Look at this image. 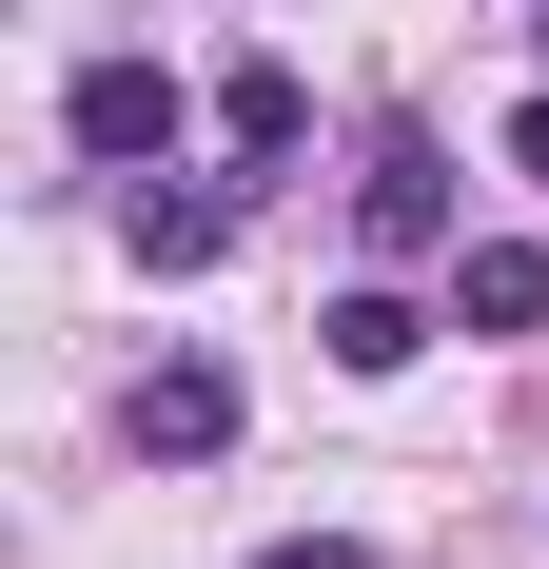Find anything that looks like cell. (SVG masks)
<instances>
[{"mask_svg": "<svg viewBox=\"0 0 549 569\" xmlns=\"http://www.w3.org/2000/svg\"><path fill=\"white\" fill-rule=\"evenodd\" d=\"M353 236H373V256H451V158L412 138V118H392L373 177H353Z\"/></svg>", "mask_w": 549, "mask_h": 569, "instance_id": "obj_1", "label": "cell"}, {"mask_svg": "<svg viewBox=\"0 0 549 569\" xmlns=\"http://www.w3.org/2000/svg\"><path fill=\"white\" fill-rule=\"evenodd\" d=\"M315 335H333V373H412V353H432V315H412L392 276H353V295L315 315Z\"/></svg>", "mask_w": 549, "mask_h": 569, "instance_id": "obj_5", "label": "cell"}, {"mask_svg": "<svg viewBox=\"0 0 549 569\" xmlns=\"http://www.w3.org/2000/svg\"><path fill=\"white\" fill-rule=\"evenodd\" d=\"M256 569H373V550H353V530H274Z\"/></svg>", "mask_w": 549, "mask_h": 569, "instance_id": "obj_8", "label": "cell"}, {"mask_svg": "<svg viewBox=\"0 0 549 569\" xmlns=\"http://www.w3.org/2000/svg\"><path fill=\"white\" fill-rule=\"evenodd\" d=\"M510 177H549V99H510Z\"/></svg>", "mask_w": 549, "mask_h": 569, "instance_id": "obj_9", "label": "cell"}, {"mask_svg": "<svg viewBox=\"0 0 549 569\" xmlns=\"http://www.w3.org/2000/svg\"><path fill=\"white\" fill-rule=\"evenodd\" d=\"M118 236H138V276H197V256L236 236V197H158V177H138V197H118Z\"/></svg>", "mask_w": 549, "mask_h": 569, "instance_id": "obj_6", "label": "cell"}, {"mask_svg": "<svg viewBox=\"0 0 549 569\" xmlns=\"http://www.w3.org/2000/svg\"><path fill=\"white\" fill-rule=\"evenodd\" d=\"M295 118H315L295 59H236V79H217V138H236V158H295Z\"/></svg>", "mask_w": 549, "mask_h": 569, "instance_id": "obj_7", "label": "cell"}, {"mask_svg": "<svg viewBox=\"0 0 549 569\" xmlns=\"http://www.w3.org/2000/svg\"><path fill=\"white\" fill-rule=\"evenodd\" d=\"M451 335H549V256L530 236H451Z\"/></svg>", "mask_w": 549, "mask_h": 569, "instance_id": "obj_3", "label": "cell"}, {"mask_svg": "<svg viewBox=\"0 0 549 569\" xmlns=\"http://www.w3.org/2000/svg\"><path fill=\"white\" fill-rule=\"evenodd\" d=\"M59 118H79V158H177V118H197V99H177L158 59H79V99H59Z\"/></svg>", "mask_w": 549, "mask_h": 569, "instance_id": "obj_2", "label": "cell"}, {"mask_svg": "<svg viewBox=\"0 0 549 569\" xmlns=\"http://www.w3.org/2000/svg\"><path fill=\"white\" fill-rule=\"evenodd\" d=\"M138 452H177V471L236 452V373H217V353H158V373H138Z\"/></svg>", "mask_w": 549, "mask_h": 569, "instance_id": "obj_4", "label": "cell"}]
</instances>
